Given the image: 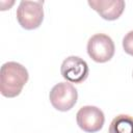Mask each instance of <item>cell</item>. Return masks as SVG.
<instances>
[{
	"label": "cell",
	"instance_id": "cell-6",
	"mask_svg": "<svg viewBox=\"0 0 133 133\" xmlns=\"http://www.w3.org/2000/svg\"><path fill=\"white\" fill-rule=\"evenodd\" d=\"M61 76L69 82L82 83L88 77L89 69L85 60L78 56L66 57L60 68Z\"/></svg>",
	"mask_w": 133,
	"mask_h": 133
},
{
	"label": "cell",
	"instance_id": "cell-2",
	"mask_svg": "<svg viewBox=\"0 0 133 133\" xmlns=\"http://www.w3.org/2000/svg\"><path fill=\"white\" fill-rule=\"evenodd\" d=\"M43 1H21L17 8V20L22 28L33 30L41 26L44 20Z\"/></svg>",
	"mask_w": 133,
	"mask_h": 133
},
{
	"label": "cell",
	"instance_id": "cell-1",
	"mask_svg": "<svg viewBox=\"0 0 133 133\" xmlns=\"http://www.w3.org/2000/svg\"><path fill=\"white\" fill-rule=\"evenodd\" d=\"M29 78L27 69L19 62L8 61L0 70V91L3 97L19 96Z\"/></svg>",
	"mask_w": 133,
	"mask_h": 133
},
{
	"label": "cell",
	"instance_id": "cell-4",
	"mask_svg": "<svg viewBox=\"0 0 133 133\" xmlns=\"http://www.w3.org/2000/svg\"><path fill=\"white\" fill-rule=\"evenodd\" d=\"M114 50L112 38L104 33H97L87 42V54L96 62L109 61L114 55Z\"/></svg>",
	"mask_w": 133,
	"mask_h": 133
},
{
	"label": "cell",
	"instance_id": "cell-9",
	"mask_svg": "<svg viewBox=\"0 0 133 133\" xmlns=\"http://www.w3.org/2000/svg\"><path fill=\"white\" fill-rule=\"evenodd\" d=\"M123 48L125 52L133 56V30L129 31L123 38Z\"/></svg>",
	"mask_w": 133,
	"mask_h": 133
},
{
	"label": "cell",
	"instance_id": "cell-5",
	"mask_svg": "<svg viewBox=\"0 0 133 133\" xmlns=\"http://www.w3.org/2000/svg\"><path fill=\"white\" fill-rule=\"evenodd\" d=\"M77 125L86 133L100 131L105 123L103 111L96 106H83L76 114Z\"/></svg>",
	"mask_w": 133,
	"mask_h": 133
},
{
	"label": "cell",
	"instance_id": "cell-3",
	"mask_svg": "<svg viewBox=\"0 0 133 133\" xmlns=\"http://www.w3.org/2000/svg\"><path fill=\"white\" fill-rule=\"evenodd\" d=\"M52 106L59 111H68L77 103L78 92L70 82H59L54 85L49 94Z\"/></svg>",
	"mask_w": 133,
	"mask_h": 133
},
{
	"label": "cell",
	"instance_id": "cell-10",
	"mask_svg": "<svg viewBox=\"0 0 133 133\" xmlns=\"http://www.w3.org/2000/svg\"><path fill=\"white\" fill-rule=\"evenodd\" d=\"M132 76H133V74H132Z\"/></svg>",
	"mask_w": 133,
	"mask_h": 133
},
{
	"label": "cell",
	"instance_id": "cell-8",
	"mask_svg": "<svg viewBox=\"0 0 133 133\" xmlns=\"http://www.w3.org/2000/svg\"><path fill=\"white\" fill-rule=\"evenodd\" d=\"M109 133H133V117L128 114H119L110 123Z\"/></svg>",
	"mask_w": 133,
	"mask_h": 133
},
{
	"label": "cell",
	"instance_id": "cell-7",
	"mask_svg": "<svg viewBox=\"0 0 133 133\" xmlns=\"http://www.w3.org/2000/svg\"><path fill=\"white\" fill-rule=\"evenodd\" d=\"M87 3L100 15V17L107 21H114L118 19L126 5L123 0H88Z\"/></svg>",
	"mask_w": 133,
	"mask_h": 133
}]
</instances>
